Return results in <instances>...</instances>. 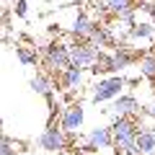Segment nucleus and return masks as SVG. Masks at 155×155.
<instances>
[{"label":"nucleus","instance_id":"4468645a","mask_svg":"<svg viewBox=\"0 0 155 155\" xmlns=\"http://www.w3.org/2000/svg\"><path fill=\"white\" fill-rule=\"evenodd\" d=\"M16 57H18V62H21V65H26V67H34V65H39V62H41L36 47H28V44L16 47Z\"/></svg>","mask_w":155,"mask_h":155},{"label":"nucleus","instance_id":"423d86ee","mask_svg":"<svg viewBox=\"0 0 155 155\" xmlns=\"http://www.w3.org/2000/svg\"><path fill=\"white\" fill-rule=\"evenodd\" d=\"M111 127H93L83 140L85 153H98V150H111Z\"/></svg>","mask_w":155,"mask_h":155},{"label":"nucleus","instance_id":"6ab92c4d","mask_svg":"<svg viewBox=\"0 0 155 155\" xmlns=\"http://www.w3.org/2000/svg\"><path fill=\"white\" fill-rule=\"evenodd\" d=\"M13 11H16V16H18V18H26V16H28V3H26V0H16Z\"/></svg>","mask_w":155,"mask_h":155},{"label":"nucleus","instance_id":"39448f33","mask_svg":"<svg viewBox=\"0 0 155 155\" xmlns=\"http://www.w3.org/2000/svg\"><path fill=\"white\" fill-rule=\"evenodd\" d=\"M85 124V109L80 104H67L60 114V127L65 129L67 134H80Z\"/></svg>","mask_w":155,"mask_h":155},{"label":"nucleus","instance_id":"aec40b11","mask_svg":"<svg viewBox=\"0 0 155 155\" xmlns=\"http://www.w3.org/2000/svg\"><path fill=\"white\" fill-rule=\"evenodd\" d=\"M140 111H142L145 116H150V119H155V98H153V104H150L147 109H140Z\"/></svg>","mask_w":155,"mask_h":155},{"label":"nucleus","instance_id":"2eb2a0df","mask_svg":"<svg viewBox=\"0 0 155 155\" xmlns=\"http://www.w3.org/2000/svg\"><path fill=\"white\" fill-rule=\"evenodd\" d=\"M88 41H91V44H96L98 49L109 47V44H111V34H109V28L101 26V23H96L93 31H91V36H88Z\"/></svg>","mask_w":155,"mask_h":155},{"label":"nucleus","instance_id":"20e7f679","mask_svg":"<svg viewBox=\"0 0 155 155\" xmlns=\"http://www.w3.org/2000/svg\"><path fill=\"white\" fill-rule=\"evenodd\" d=\"M98 54L101 49L91 41H75L70 44V62L72 67H80V70H91V67L98 62Z\"/></svg>","mask_w":155,"mask_h":155},{"label":"nucleus","instance_id":"f8f14e48","mask_svg":"<svg viewBox=\"0 0 155 155\" xmlns=\"http://www.w3.org/2000/svg\"><path fill=\"white\" fill-rule=\"evenodd\" d=\"M129 39H134V41H140V39L153 41L155 39V23L153 21H134L129 26Z\"/></svg>","mask_w":155,"mask_h":155},{"label":"nucleus","instance_id":"1a4fd4ad","mask_svg":"<svg viewBox=\"0 0 155 155\" xmlns=\"http://www.w3.org/2000/svg\"><path fill=\"white\" fill-rule=\"evenodd\" d=\"M83 83H85V70H80V67L70 65L65 72H60V88L62 91H78Z\"/></svg>","mask_w":155,"mask_h":155},{"label":"nucleus","instance_id":"9b49d317","mask_svg":"<svg viewBox=\"0 0 155 155\" xmlns=\"http://www.w3.org/2000/svg\"><path fill=\"white\" fill-rule=\"evenodd\" d=\"M28 88H31L34 93L44 96V98H52V96H54V83H52V78L44 75V72H36V75L28 80Z\"/></svg>","mask_w":155,"mask_h":155},{"label":"nucleus","instance_id":"f257e3e1","mask_svg":"<svg viewBox=\"0 0 155 155\" xmlns=\"http://www.w3.org/2000/svg\"><path fill=\"white\" fill-rule=\"evenodd\" d=\"M39 57H41V65H44L49 72H57V75H60V72H65L67 67L72 65V62H70V44L57 41V39L41 47Z\"/></svg>","mask_w":155,"mask_h":155},{"label":"nucleus","instance_id":"5701e85b","mask_svg":"<svg viewBox=\"0 0 155 155\" xmlns=\"http://www.w3.org/2000/svg\"><path fill=\"white\" fill-rule=\"evenodd\" d=\"M0 127H3V119H0Z\"/></svg>","mask_w":155,"mask_h":155},{"label":"nucleus","instance_id":"0eeeda50","mask_svg":"<svg viewBox=\"0 0 155 155\" xmlns=\"http://www.w3.org/2000/svg\"><path fill=\"white\" fill-rule=\"evenodd\" d=\"M142 109L137 101V96L132 93H119L114 101H111V116H134Z\"/></svg>","mask_w":155,"mask_h":155},{"label":"nucleus","instance_id":"f3484780","mask_svg":"<svg viewBox=\"0 0 155 155\" xmlns=\"http://www.w3.org/2000/svg\"><path fill=\"white\" fill-rule=\"evenodd\" d=\"M104 5H106V11H109L111 16H119V13H124V11L132 8V0H104Z\"/></svg>","mask_w":155,"mask_h":155},{"label":"nucleus","instance_id":"7ed1b4c3","mask_svg":"<svg viewBox=\"0 0 155 155\" xmlns=\"http://www.w3.org/2000/svg\"><path fill=\"white\" fill-rule=\"evenodd\" d=\"M124 88H127V78H122L119 72H114V75H104V78L96 80L93 93H91V101H93V104L114 101L119 93H124Z\"/></svg>","mask_w":155,"mask_h":155},{"label":"nucleus","instance_id":"a211bd4d","mask_svg":"<svg viewBox=\"0 0 155 155\" xmlns=\"http://www.w3.org/2000/svg\"><path fill=\"white\" fill-rule=\"evenodd\" d=\"M16 145H13V140L8 137H0V155H16Z\"/></svg>","mask_w":155,"mask_h":155},{"label":"nucleus","instance_id":"ddd939ff","mask_svg":"<svg viewBox=\"0 0 155 155\" xmlns=\"http://www.w3.org/2000/svg\"><path fill=\"white\" fill-rule=\"evenodd\" d=\"M111 60H114V67H116V72H122V70H127L129 65H134V52L132 49H127V47H116L114 52H111Z\"/></svg>","mask_w":155,"mask_h":155},{"label":"nucleus","instance_id":"dca6fc26","mask_svg":"<svg viewBox=\"0 0 155 155\" xmlns=\"http://www.w3.org/2000/svg\"><path fill=\"white\" fill-rule=\"evenodd\" d=\"M140 75L145 78V80H150V83H155V54H142L140 57Z\"/></svg>","mask_w":155,"mask_h":155},{"label":"nucleus","instance_id":"6e6552de","mask_svg":"<svg viewBox=\"0 0 155 155\" xmlns=\"http://www.w3.org/2000/svg\"><path fill=\"white\" fill-rule=\"evenodd\" d=\"M93 26H96V21L88 16V13H78V16L72 18V23H70V34L78 39V41H88Z\"/></svg>","mask_w":155,"mask_h":155},{"label":"nucleus","instance_id":"4be33fe9","mask_svg":"<svg viewBox=\"0 0 155 155\" xmlns=\"http://www.w3.org/2000/svg\"><path fill=\"white\" fill-rule=\"evenodd\" d=\"M78 155H93V153H85V150H83V153H78Z\"/></svg>","mask_w":155,"mask_h":155},{"label":"nucleus","instance_id":"f03ea898","mask_svg":"<svg viewBox=\"0 0 155 155\" xmlns=\"http://www.w3.org/2000/svg\"><path fill=\"white\" fill-rule=\"evenodd\" d=\"M70 137H72V134H67L65 129L60 127V122H54V119H52V122L47 124V129L36 137V145L44 150V153L57 155V153H65V150L70 147V142H72Z\"/></svg>","mask_w":155,"mask_h":155},{"label":"nucleus","instance_id":"412c9836","mask_svg":"<svg viewBox=\"0 0 155 155\" xmlns=\"http://www.w3.org/2000/svg\"><path fill=\"white\" fill-rule=\"evenodd\" d=\"M145 11L153 16V23H155V3H145Z\"/></svg>","mask_w":155,"mask_h":155},{"label":"nucleus","instance_id":"9d476101","mask_svg":"<svg viewBox=\"0 0 155 155\" xmlns=\"http://www.w3.org/2000/svg\"><path fill=\"white\" fill-rule=\"evenodd\" d=\"M137 153L140 155H153L155 153V129L153 127H145L140 124V132H137Z\"/></svg>","mask_w":155,"mask_h":155}]
</instances>
